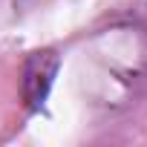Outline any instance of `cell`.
Listing matches in <instances>:
<instances>
[{
  "instance_id": "6da1fadb",
  "label": "cell",
  "mask_w": 147,
  "mask_h": 147,
  "mask_svg": "<svg viewBox=\"0 0 147 147\" xmlns=\"http://www.w3.org/2000/svg\"><path fill=\"white\" fill-rule=\"evenodd\" d=\"M61 69V55L55 49H38L23 61L20 69V98L29 110H40L43 101L49 98V90L58 78Z\"/></svg>"
}]
</instances>
